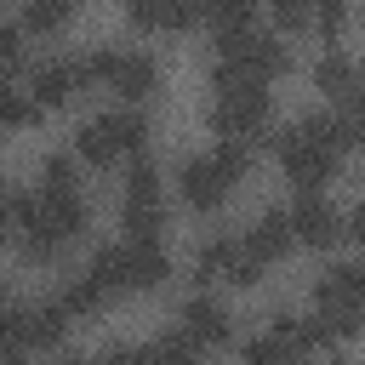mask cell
<instances>
[{
  "label": "cell",
  "instance_id": "cell-1",
  "mask_svg": "<svg viewBox=\"0 0 365 365\" xmlns=\"http://www.w3.org/2000/svg\"><path fill=\"white\" fill-rule=\"evenodd\" d=\"M354 143H365L348 120H342V108H308L302 120H291L285 131H279V165H285V177L302 188V194H314L336 165H342V154L354 148Z\"/></svg>",
  "mask_w": 365,
  "mask_h": 365
},
{
  "label": "cell",
  "instance_id": "cell-2",
  "mask_svg": "<svg viewBox=\"0 0 365 365\" xmlns=\"http://www.w3.org/2000/svg\"><path fill=\"white\" fill-rule=\"evenodd\" d=\"M291 63L285 40L268 34V29H240V34H222L217 40V57H211V80H274L279 68Z\"/></svg>",
  "mask_w": 365,
  "mask_h": 365
},
{
  "label": "cell",
  "instance_id": "cell-3",
  "mask_svg": "<svg viewBox=\"0 0 365 365\" xmlns=\"http://www.w3.org/2000/svg\"><path fill=\"white\" fill-rule=\"evenodd\" d=\"M245 165H251L245 143H217L211 154H188V160H182V171H177L182 200H188L194 211H217V205L228 200V188L245 177Z\"/></svg>",
  "mask_w": 365,
  "mask_h": 365
},
{
  "label": "cell",
  "instance_id": "cell-4",
  "mask_svg": "<svg viewBox=\"0 0 365 365\" xmlns=\"http://www.w3.org/2000/svg\"><path fill=\"white\" fill-rule=\"evenodd\" d=\"M314 319L331 331V342L365 325V262H331L314 279Z\"/></svg>",
  "mask_w": 365,
  "mask_h": 365
},
{
  "label": "cell",
  "instance_id": "cell-5",
  "mask_svg": "<svg viewBox=\"0 0 365 365\" xmlns=\"http://www.w3.org/2000/svg\"><path fill=\"white\" fill-rule=\"evenodd\" d=\"M80 63H86V80L114 86L125 103H143V97L160 86V63H154L148 51H137V46L103 40V46H91V51H80Z\"/></svg>",
  "mask_w": 365,
  "mask_h": 365
},
{
  "label": "cell",
  "instance_id": "cell-6",
  "mask_svg": "<svg viewBox=\"0 0 365 365\" xmlns=\"http://www.w3.org/2000/svg\"><path fill=\"white\" fill-rule=\"evenodd\" d=\"M211 131L222 143H245L268 125V91L257 80H211V108H205Z\"/></svg>",
  "mask_w": 365,
  "mask_h": 365
},
{
  "label": "cell",
  "instance_id": "cell-7",
  "mask_svg": "<svg viewBox=\"0 0 365 365\" xmlns=\"http://www.w3.org/2000/svg\"><path fill=\"white\" fill-rule=\"evenodd\" d=\"M143 143H148V120L137 108H108V114H91L80 131H74V154L91 160V165H108L120 154L143 160Z\"/></svg>",
  "mask_w": 365,
  "mask_h": 365
},
{
  "label": "cell",
  "instance_id": "cell-8",
  "mask_svg": "<svg viewBox=\"0 0 365 365\" xmlns=\"http://www.w3.org/2000/svg\"><path fill=\"white\" fill-rule=\"evenodd\" d=\"M120 222H125V240H160V222H165V194H160V171L154 160H131L125 171V200H120Z\"/></svg>",
  "mask_w": 365,
  "mask_h": 365
},
{
  "label": "cell",
  "instance_id": "cell-9",
  "mask_svg": "<svg viewBox=\"0 0 365 365\" xmlns=\"http://www.w3.org/2000/svg\"><path fill=\"white\" fill-rule=\"evenodd\" d=\"M194 274H200V279H228V285H257V279H262V262L251 257L245 240L211 234V240L194 251Z\"/></svg>",
  "mask_w": 365,
  "mask_h": 365
},
{
  "label": "cell",
  "instance_id": "cell-10",
  "mask_svg": "<svg viewBox=\"0 0 365 365\" xmlns=\"http://www.w3.org/2000/svg\"><path fill=\"white\" fill-rule=\"evenodd\" d=\"M80 86H86V63H80V57H40V63H34V74H29V91H34V103H40V108L68 103Z\"/></svg>",
  "mask_w": 365,
  "mask_h": 365
},
{
  "label": "cell",
  "instance_id": "cell-11",
  "mask_svg": "<svg viewBox=\"0 0 365 365\" xmlns=\"http://www.w3.org/2000/svg\"><path fill=\"white\" fill-rule=\"evenodd\" d=\"M245 245H251V257H257L262 268H268L274 257H285V251L297 245V228H291V211H285V205H268V211H262V217H257V222L245 228Z\"/></svg>",
  "mask_w": 365,
  "mask_h": 365
},
{
  "label": "cell",
  "instance_id": "cell-12",
  "mask_svg": "<svg viewBox=\"0 0 365 365\" xmlns=\"http://www.w3.org/2000/svg\"><path fill=\"white\" fill-rule=\"evenodd\" d=\"M177 319H182V331H188L200 348H217V342H228V336H234V319H228V308H222L217 297H205V291H200V297H188Z\"/></svg>",
  "mask_w": 365,
  "mask_h": 365
},
{
  "label": "cell",
  "instance_id": "cell-13",
  "mask_svg": "<svg viewBox=\"0 0 365 365\" xmlns=\"http://www.w3.org/2000/svg\"><path fill=\"white\" fill-rule=\"evenodd\" d=\"M291 228H297L302 245H331V240L342 234V217H336V205H331L325 194H302V200L291 205Z\"/></svg>",
  "mask_w": 365,
  "mask_h": 365
},
{
  "label": "cell",
  "instance_id": "cell-14",
  "mask_svg": "<svg viewBox=\"0 0 365 365\" xmlns=\"http://www.w3.org/2000/svg\"><path fill=\"white\" fill-rule=\"evenodd\" d=\"M125 274H131V291H154L171 274V251L160 240H125Z\"/></svg>",
  "mask_w": 365,
  "mask_h": 365
},
{
  "label": "cell",
  "instance_id": "cell-15",
  "mask_svg": "<svg viewBox=\"0 0 365 365\" xmlns=\"http://www.w3.org/2000/svg\"><path fill=\"white\" fill-rule=\"evenodd\" d=\"M314 86L348 97L354 86H365V74H359V63H354L348 51H319V63H314Z\"/></svg>",
  "mask_w": 365,
  "mask_h": 365
},
{
  "label": "cell",
  "instance_id": "cell-16",
  "mask_svg": "<svg viewBox=\"0 0 365 365\" xmlns=\"http://www.w3.org/2000/svg\"><path fill=\"white\" fill-rule=\"evenodd\" d=\"M125 17L143 23V29H182V23H194V6H182V0H131Z\"/></svg>",
  "mask_w": 365,
  "mask_h": 365
},
{
  "label": "cell",
  "instance_id": "cell-17",
  "mask_svg": "<svg viewBox=\"0 0 365 365\" xmlns=\"http://www.w3.org/2000/svg\"><path fill=\"white\" fill-rule=\"evenodd\" d=\"M57 302H63L68 314H91V308H103V302H108V285H103L91 268H80V274H68V279H63Z\"/></svg>",
  "mask_w": 365,
  "mask_h": 365
},
{
  "label": "cell",
  "instance_id": "cell-18",
  "mask_svg": "<svg viewBox=\"0 0 365 365\" xmlns=\"http://www.w3.org/2000/svg\"><path fill=\"white\" fill-rule=\"evenodd\" d=\"M302 354L285 342V336H274V331H262V336H251L245 342V365H297Z\"/></svg>",
  "mask_w": 365,
  "mask_h": 365
},
{
  "label": "cell",
  "instance_id": "cell-19",
  "mask_svg": "<svg viewBox=\"0 0 365 365\" xmlns=\"http://www.w3.org/2000/svg\"><path fill=\"white\" fill-rule=\"evenodd\" d=\"M200 17L217 29V40H222V34H240V29H251V6H245V0H211Z\"/></svg>",
  "mask_w": 365,
  "mask_h": 365
},
{
  "label": "cell",
  "instance_id": "cell-20",
  "mask_svg": "<svg viewBox=\"0 0 365 365\" xmlns=\"http://www.w3.org/2000/svg\"><path fill=\"white\" fill-rule=\"evenodd\" d=\"M154 359H160V365H200V342L177 325V331H165V336L154 342Z\"/></svg>",
  "mask_w": 365,
  "mask_h": 365
},
{
  "label": "cell",
  "instance_id": "cell-21",
  "mask_svg": "<svg viewBox=\"0 0 365 365\" xmlns=\"http://www.w3.org/2000/svg\"><path fill=\"white\" fill-rule=\"evenodd\" d=\"M40 188H74V154H46L40 160Z\"/></svg>",
  "mask_w": 365,
  "mask_h": 365
},
{
  "label": "cell",
  "instance_id": "cell-22",
  "mask_svg": "<svg viewBox=\"0 0 365 365\" xmlns=\"http://www.w3.org/2000/svg\"><path fill=\"white\" fill-rule=\"evenodd\" d=\"M63 17H68V0H29L23 6V23L29 29H57Z\"/></svg>",
  "mask_w": 365,
  "mask_h": 365
},
{
  "label": "cell",
  "instance_id": "cell-23",
  "mask_svg": "<svg viewBox=\"0 0 365 365\" xmlns=\"http://www.w3.org/2000/svg\"><path fill=\"white\" fill-rule=\"evenodd\" d=\"M97 365H160V359H154V342H114Z\"/></svg>",
  "mask_w": 365,
  "mask_h": 365
},
{
  "label": "cell",
  "instance_id": "cell-24",
  "mask_svg": "<svg viewBox=\"0 0 365 365\" xmlns=\"http://www.w3.org/2000/svg\"><path fill=\"white\" fill-rule=\"evenodd\" d=\"M0 103H6V120H11V125H23V120H34V108H40L29 86H6V91H0Z\"/></svg>",
  "mask_w": 365,
  "mask_h": 365
},
{
  "label": "cell",
  "instance_id": "cell-25",
  "mask_svg": "<svg viewBox=\"0 0 365 365\" xmlns=\"http://www.w3.org/2000/svg\"><path fill=\"white\" fill-rule=\"evenodd\" d=\"M17 57H23V29H17V23H11V17H0V63H6V68H11V63H17Z\"/></svg>",
  "mask_w": 365,
  "mask_h": 365
},
{
  "label": "cell",
  "instance_id": "cell-26",
  "mask_svg": "<svg viewBox=\"0 0 365 365\" xmlns=\"http://www.w3.org/2000/svg\"><path fill=\"white\" fill-rule=\"evenodd\" d=\"M342 120H348V125L365 137V86H354V91L342 97Z\"/></svg>",
  "mask_w": 365,
  "mask_h": 365
},
{
  "label": "cell",
  "instance_id": "cell-27",
  "mask_svg": "<svg viewBox=\"0 0 365 365\" xmlns=\"http://www.w3.org/2000/svg\"><path fill=\"white\" fill-rule=\"evenodd\" d=\"M274 17H279V29H308V23H319V11H308V6H279Z\"/></svg>",
  "mask_w": 365,
  "mask_h": 365
},
{
  "label": "cell",
  "instance_id": "cell-28",
  "mask_svg": "<svg viewBox=\"0 0 365 365\" xmlns=\"http://www.w3.org/2000/svg\"><path fill=\"white\" fill-rule=\"evenodd\" d=\"M348 234H354V240H359V245H365V200H359V205H354V217H348Z\"/></svg>",
  "mask_w": 365,
  "mask_h": 365
},
{
  "label": "cell",
  "instance_id": "cell-29",
  "mask_svg": "<svg viewBox=\"0 0 365 365\" xmlns=\"http://www.w3.org/2000/svg\"><path fill=\"white\" fill-rule=\"evenodd\" d=\"M336 23H342V6H319V29H325V34H331V29H336Z\"/></svg>",
  "mask_w": 365,
  "mask_h": 365
},
{
  "label": "cell",
  "instance_id": "cell-30",
  "mask_svg": "<svg viewBox=\"0 0 365 365\" xmlns=\"http://www.w3.org/2000/svg\"><path fill=\"white\" fill-rule=\"evenodd\" d=\"M63 365H91V359L86 354H63Z\"/></svg>",
  "mask_w": 365,
  "mask_h": 365
},
{
  "label": "cell",
  "instance_id": "cell-31",
  "mask_svg": "<svg viewBox=\"0 0 365 365\" xmlns=\"http://www.w3.org/2000/svg\"><path fill=\"white\" fill-rule=\"evenodd\" d=\"M331 365H354V359H331Z\"/></svg>",
  "mask_w": 365,
  "mask_h": 365
}]
</instances>
